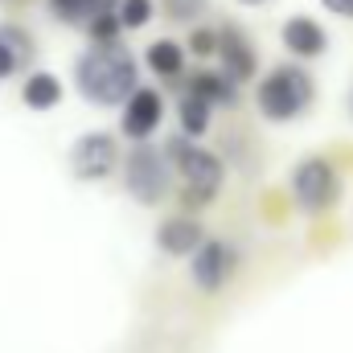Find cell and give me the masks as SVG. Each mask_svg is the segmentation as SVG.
I'll use <instances>...</instances> for the list:
<instances>
[{
    "label": "cell",
    "mask_w": 353,
    "mask_h": 353,
    "mask_svg": "<svg viewBox=\"0 0 353 353\" xmlns=\"http://www.w3.org/2000/svg\"><path fill=\"white\" fill-rule=\"evenodd\" d=\"M140 66L128 46H90L74 62V83L79 94L94 107H123L140 90Z\"/></svg>",
    "instance_id": "6da1fadb"
},
{
    "label": "cell",
    "mask_w": 353,
    "mask_h": 353,
    "mask_svg": "<svg viewBox=\"0 0 353 353\" xmlns=\"http://www.w3.org/2000/svg\"><path fill=\"white\" fill-rule=\"evenodd\" d=\"M173 165H169V152L157 148V144H136L123 161V189L140 201V205H161L169 185H173Z\"/></svg>",
    "instance_id": "7a4b0ae2"
},
{
    "label": "cell",
    "mask_w": 353,
    "mask_h": 353,
    "mask_svg": "<svg viewBox=\"0 0 353 353\" xmlns=\"http://www.w3.org/2000/svg\"><path fill=\"white\" fill-rule=\"evenodd\" d=\"M308 103H312V79L300 66H275L263 83H259V111H263L271 123L296 119Z\"/></svg>",
    "instance_id": "3957f363"
},
{
    "label": "cell",
    "mask_w": 353,
    "mask_h": 353,
    "mask_svg": "<svg viewBox=\"0 0 353 353\" xmlns=\"http://www.w3.org/2000/svg\"><path fill=\"white\" fill-rule=\"evenodd\" d=\"M169 165L176 169V176L185 181V189H193V193H218L222 189V161L214 157V152H205V148H197V144H189L185 136H176L169 140Z\"/></svg>",
    "instance_id": "277c9868"
},
{
    "label": "cell",
    "mask_w": 353,
    "mask_h": 353,
    "mask_svg": "<svg viewBox=\"0 0 353 353\" xmlns=\"http://www.w3.org/2000/svg\"><path fill=\"white\" fill-rule=\"evenodd\" d=\"M292 197H296L300 210H308V214L329 210L333 197H337V173H333V165L321 161V157L300 161L296 173H292Z\"/></svg>",
    "instance_id": "5b68a950"
},
{
    "label": "cell",
    "mask_w": 353,
    "mask_h": 353,
    "mask_svg": "<svg viewBox=\"0 0 353 353\" xmlns=\"http://www.w3.org/2000/svg\"><path fill=\"white\" fill-rule=\"evenodd\" d=\"M115 165H119V148H115L111 132H87L70 148V169L79 181H103V176H111Z\"/></svg>",
    "instance_id": "8992f818"
},
{
    "label": "cell",
    "mask_w": 353,
    "mask_h": 353,
    "mask_svg": "<svg viewBox=\"0 0 353 353\" xmlns=\"http://www.w3.org/2000/svg\"><path fill=\"white\" fill-rule=\"evenodd\" d=\"M234 263H239V255H234V247L226 239H205L197 247V255L189 259V275H193V283L201 292H218V288L230 283Z\"/></svg>",
    "instance_id": "52a82bcc"
},
{
    "label": "cell",
    "mask_w": 353,
    "mask_h": 353,
    "mask_svg": "<svg viewBox=\"0 0 353 353\" xmlns=\"http://www.w3.org/2000/svg\"><path fill=\"white\" fill-rule=\"evenodd\" d=\"M161 119H165V99H161L157 87H140L128 103H123V111H119V128H123V136L136 140V144H144V140L161 128Z\"/></svg>",
    "instance_id": "ba28073f"
},
{
    "label": "cell",
    "mask_w": 353,
    "mask_h": 353,
    "mask_svg": "<svg viewBox=\"0 0 353 353\" xmlns=\"http://www.w3.org/2000/svg\"><path fill=\"white\" fill-rule=\"evenodd\" d=\"M218 58H222V74L230 79V83H247L251 74H255V50H251V41H247V33L239 29V25H226V29H218Z\"/></svg>",
    "instance_id": "9c48e42d"
},
{
    "label": "cell",
    "mask_w": 353,
    "mask_h": 353,
    "mask_svg": "<svg viewBox=\"0 0 353 353\" xmlns=\"http://www.w3.org/2000/svg\"><path fill=\"white\" fill-rule=\"evenodd\" d=\"M201 243H205V230H201V222L189 218V214L165 218V222L157 226V247H161L165 255H189V259H193Z\"/></svg>",
    "instance_id": "30bf717a"
},
{
    "label": "cell",
    "mask_w": 353,
    "mask_h": 353,
    "mask_svg": "<svg viewBox=\"0 0 353 353\" xmlns=\"http://www.w3.org/2000/svg\"><path fill=\"white\" fill-rule=\"evenodd\" d=\"M279 37H283V46H288L296 58H321V54L329 50V33H325L312 17H292V21H283Z\"/></svg>",
    "instance_id": "8fae6325"
},
{
    "label": "cell",
    "mask_w": 353,
    "mask_h": 353,
    "mask_svg": "<svg viewBox=\"0 0 353 353\" xmlns=\"http://www.w3.org/2000/svg\"><path fill=\"white\" fill-rule=\"evenodd\" d=\"M46 8H50L54 21H62V25H83V29H87L90 21L115 12L119 0H46Z\"/></svg>",
    "instance_id": "7c38bea8"
},
{
    "label": "cell",
    "mask_w": 353,
    "mask_h": 353,
    "mask_svg": "<svg viewBox=\"0 0 353 353\" xmlns=\"http://www.w3.org/2000/svg\"><path fill=\"white\" fill-rule=\"evenodd\" d=\"M21 99H25L29 111H54V107L62 103V83H58V74L33 70V74L25 79V87H21Z\"/></svg>",
    "instance_id": "4fadbf2b"
},
{
    "label": "cell",
    "mask_w": 353,
    "mask_h": 353,
    "mask_svg": "<svg viewBox=\"0 0 353 353\" xmlns=\"http://www.w3.org/2000/svg\"><path fill=\"white\" fill-rule=\"evenodd\" d=\"M185 90L197 94V99H205L210 107H214V103H226V107H230V103L239 99V83H230L222 70H193V79H189Z\"/></svg>",
    "instance_id": "5bb4252c"
},
{
    "label": "cell",
    "mask_w": 353,
    "mask_h": 353,
    "mask_svg": "<svg viewBox=\"0 0 353 353\" xmlns=\"http://www.w3.org/2000/svg\"><path fill=\"white\" fill-rule=\"evenodd\" d=\"M144 62H148V70L157 79H181V70H185V46L173 41V37H161V41H152L144 50Z\"/></svg>",
    "instance_id": "9a60e30c"
},
{
    "label": "cell",
    "mask_w": 353,
    "mask_h": 353,
    "mask_svg": "<svg viewBox=\"0 0 353 353\" xmlns=\"http://www.w3.org/2000/svg\"><path fill=\"white\" fill-rule=\"evenodd\" d=\"M176 119H181V132H185V140L193 136H205V128H210V103L205 99H197V94H181V103H176Z\"/></svg>",
    "instance_id": "2e32d148"
},
{
    "label": "cell",
    "mask_w": 353,
    "mask_h": 353,
    "mask_svg": "<svg viewBox=\"0 0 353 353\" xmlns=\"http://www.w3.org/2000/svg\"><path fill=\"white\" fill-rule=\"evenodd\" d=\"M119 33H123L119 12H107V17H99V21L87 25V37L94 41V46H119Z\"/></svg>",
    "instance_id": "e0dca14e"
},
{
    "label": "cell",
    "mask_w": 353,
    "mask_h": 353,
    "mask_svg": "<svg viewBox=\"0 0 353 353\" xmlns=\"http://www.w3.org/2000/svg\"><path fill=\"white\" fill-rule=\"evenodd\" d=\"M119 25L123 29H144L152 21V0H119Z\"/></svg>",
    "instance_id": "ac0fdd59"
},
{
    "label": "cell",
    "mask_w": 353,
    "mask_h": 353,
    "mask_svg": "<svg viewBox=\"0 0 353 353\" xmlns=\"http://www.w3.org/2000/svg\"><path fill=\"white\" fill-rule=\"evenodd\" d=\"M0 41H4L21 62L33 58V37H29V29H21V25H0Z\"/></svg>",
    "instance_id": "d6986e66"
},
{
    "label": "cell",
    "mask_w": 353,
    "mask_h": 353,
    "mask_svg": "<svg viewBox=\"0 0 353 353\" xmlns=\"http://www.w3.org/2000/svg\"><path fill=\"white\" fill-rule=\"evenodd\" d=\"M161 4H165V17L169 21H185V25H193L210 8V0H161Z\"/></svg>",
    "instance_id": "ffe728a7"
},
{
    "label": "cell",
    "mask_w": 353,
    "mask_h": 353,
    "mask_svg": "<svg viewBox=\"0 0 353 353\" xmlns=\"http://www.w3.org/2000/svg\"><path fill=\"white\" fill-rule=\"evenodd\" d=\"M189 50H193L197 58L218 54V33H214V29H193V33H189Z\"/></svg>",
    "instance_id": "44dd1931"
},
{
    "label": "cell",
    "mask_w": 353,
    "mask_h": 353,
    "mask_svg": "<svg viewBox=\"0 0 353 353\" xmlns=\"http://www.w3.org/2000/svg\"><path fill=\"white\" fill-rule=\"evenodd\" d=\"M21 66H25V62H21V58H17V54H12L4 41H0V83H4V79H12Z\"/></svg>",
    "instance_id": "7402d4cb"
},
{
    "label": "cell",
    "mask_w": 353,
    "mask_h": 353,
    "mask_svg": "<svg viewBox=\"0 0 353 353\" xmlns=\"http://www.w3.org/2000/svg\"><path fill=\"white\" fill-rule=\"evenodd\" d=\"M329 12H337V17H345V21H353V0H321Z\"/></svg>",
    "instance_id": "603a6c76"
},
{
    "label": "cell",
    "mask_w": 353,
    "mask_h": 353,
    "mask_svg": "<svg viewBox=\"0 0 353 353\" xmlns=\"http://www.w3.org/2000/svg\"><path fill=\"white\" fill-rule=\"evenodd\" d=\"M239 4H263V0H239Z\"/></svg>",
    "instance_id": "cb8c5ba5"
},
{
    "label": "cell",
    "mask_w": 353,
    "mask_h": 353,
    "mask_svg": "<svg viewBox=\"0 0 353 353\" xmlns=\"http://www.w3.org/2000/svg\"><path fill=\"white\" fill-rule=\"evenodd\" d=\"M350 111H353V94H350Z\"/></svg>",
    "instance_id": "d4e9b609"
}]
</instances>
